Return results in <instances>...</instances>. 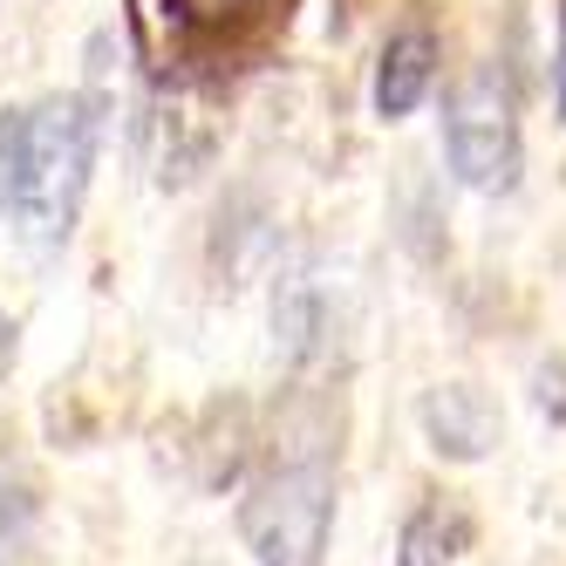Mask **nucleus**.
I'll use <instances>...</instances> for the list:
<instances>
[{
	"label": "nucleus",
	"mask_w": 566,
	"mask_h": 566,
	"mask_svg": "<svg viewBox=\"0 0 566 566\" xmlns=\"http://www.w3.org/2000/svg\"><path fill=\"white\" fill-rule=\"evenodd\" d=\"M206 157H212V124L171 83V96H157L150 116H144V165H150V178L165 191H178V185H191L198 171H206Z\"/></svg>",
	"instance_id": "nucleus-6"
},
{
	"label": "nucleus",
	"mask_w": 566,
	"mask_h": 566,
	"mask_svg": "<svg viewBox=\"0 0 566 566\" xmlns=\"http://www.w3.org/2000/svg\"><path fill=\"white\" fill-rule=\"evenodd\" d=\"M0 566H42V484L0 443Z\"/></svg>",
	"instance_id": "nucleus-9"
},
{
	"label": "nucleus",
	"mask_w": 566,
	"mask_h": 566,
	"mask_svg": "<svg viewBox=\"0 0 566 566\" xmlns=\"http://www.w3.org/2000/svg\"><path fill=\"white\" fill-rule=\"evenodd\" d=\"M417 417H423L430 451H437V458H451V464L492 458V451H499V437H505V417H499L492 389H478V382H437V389H423Z\"/></svg>",
	"instance_id": "nucleus-4"
},
{
	"label": "nucleus",
	"mask_w": 566,
	"mask_h": 566,
	"mask_svg": "<svg viewBox=\"0 0 566 566\" xmlns=\"http://www.w3.org/2000/svg\"><path fill=\"white\" fill-rule=\"evenodd\" d=\"M14 348H21V328H14V314L0 307V376L14 369Z\"/></svg>",
	"instance_id": "nucleus-12"
},
{
	"label": "nucleus",
	"mask_w": 566,
	"mask_h": 566,
	"mask_svg": "<svg viewBox=\"0 0 566 566\" xmlns=\"http://www.w3.org/2000/svg\"><path fill=\"white\" fill-rule=\"evenodd\" d=\"M533 402H539V417L566 423V355H546L533 369Z\"/></svg>",
	"instance_id": "nucleus-10"
},
{
	"label": "nucleus",
	"mask_w": 566,
	"mask_h": 566,
	"mask_svg": "<svg viewBox=\"0 0 566 566\" xmlns=\"http://www.w3.org/2000/svg\"><path fill=\"white\" fill-rule=\"evenodd\" d=\"M553 109L566 116V0H559V55H553Z\"/></svg>",
	"instance_id": "nucleus-11"
},
{
	"label": "nucleus",
	"mask_w": 566,
	"mask_h": 566,
	"mask_svg": "<svg viewBox=\"0 0 566 566\" xmlns=\"http://www.w3.org/2000/svg\"><path fill=\"white\" fill-rule=\"evenodd\" d=\"M478 539V518L458 492H430L410 505V518H402L396 533V566H458Z\"/></svg>",
	"instance_id": "nucleus-8"
},
{
	"label": "nucleus",
	"mask_w": 566,
	"mask_h": 566,
	"mask_svg": "<svg viewBox=\"0 0 566 566\" xmlns=\"http://www.w3.org/2000/svg\"><path fill=\"white\" fill-rule=\"evenodd\" d=\"M335 533L328 430H287L239 492V539L260 566H321Z\"/></svg>",
	"instance_id": "nucleus-2"
},
{
	"label": "nucleus",
	"mask_w": 566,
	"mask_h": 566,
	"mask_svg": "<svg viewBox=\"0 0 566 566\" xmlns=\"http://www.w3.org/2000/svg\"><path fill=\"white\" fill-rule=\"evenodd\" d=\"M443 157L484 198H505L518 185V171H525L518 96H512V75L499 62H478L443 90Z\"/></svg>",
	"instance_id": "nucleus-3"
},
{
	"label": "nucleus",
	"mask_w": 566,
	"mask_h": 566,
	"mask_svg": "<svg viewBox=\"0 0 566 566\" xmlns=\"http://www.w3.org/2000/svg\"><path fill=\"white\" fill-rule=\"evenodd\" d=\"M437 28L423 21V14H410L389 42H382V62H376V116L382 124H402L423 96H430V83H437Z\"/></svg>",
	"instance_id": "nucleus-7"
},
{
	"label": "nucleus",
	"mask_w": 566,
	"mask_h": 566,
	"mask_svg": "<svg viewBox=\"0 0 566 566\" xmlns=\"http://www.w3.org/2000/svg\"><path fill=\"white\" fill-rule=\"evenodd\" d=\"M96 130L103 116L90 96H42L0 116V219L34 260L69 247L96 171Z\"/></svg>",
	"instance_id": "nucleus-1"
},
{
	"label": "nucleus",
	"mask_w": 566,
	"mask_h": 566,
	"mask_svg": "<svg viewBox=\"0 0 566 566\" xmlns=\"http://www.w3.org/2000/svg\"><path fill=\"white\" fill-rule=\"evenodd\" d=\"M335 342V301H328V266L301 260L273 294V348L287 369H307V361Z\"/></svg>",
	"instance_id": "nucleus-5"
}]
</instances>
